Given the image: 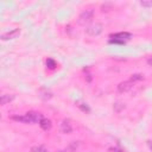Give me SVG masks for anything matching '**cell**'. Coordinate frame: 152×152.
I'll list each match as a JSON object with an SVG mask.
<instances>
[{
	"label": "cell",
	"mask_w": 152,
	"mask_h": 152,
	"mask_svg": "<svg viewBox=\"0 0 152 152\" xmlns=\"http://www.w3.org/2000/svg\"><path fill=\"white\" fill-rule=\"evenodd\" d=\"M12 119L20 121L23 124H36V122L39 124L44 119V116L39 112H27L24 115H14V116H12Z\"/></svg>",
	"instance_id": "1"
},
{
	"label": "cell",
	"mask_w": 152,
	"mask_h": 152,
	"mask_svg": "<svg viewBox=\"0 0 152 152\" xmlns=\"http://www.w3.org/2000/svg\"><path fill=\"white\" fill-rule=\"evenodd\" d=\"M94 18V11L91 8H88L86 11H83L80 15H78V19H77V23L81 25V26H86L88 25Z\"/></svg>",
	"instance_id": "2"
},
{
	"label": "cell",
	"mask_w": 152,
	"mask_h": 152,
	"mask_svg": "<svg viewBox=\"0 0 152 152\" xmlns=\"http://www.w3.org/2000/svg\"><path fill=\"white\" fill-rule=\"evenodd\" d=\"M131 37H132V34L128 33V32H119V33L112 34L109 42L110 43H115V44H124L127 40H129Z\"/></svg>",
	"instance_id": "3"
},
{
	"label": "cell",
	"mask_w": 152,
	"mask_h": 152,
	"mask_svg": "<svg viewBox=\"0 0 152 152\" xmlns=\"http://www.w3.org/2000/svg\"><path fill=\"white\" fill-rule=\"evenodd\" d=\"M102 31H103V25L100 24V23L91 24V25H89V26L86 28V33H87L88 36H91V37L99 36Z\"/></svg>",
	"instance_id": "4"
},
{
	"label": "cell",
	"mask_w": 152,
	"mask_h": 152,
	"mask_svg": "<svg viewBox=\"0 0 152 152\" xmlns=\"http://www.w3.org/2000/svg\"><path fill=\"white\" fill-rule=\"evenodd\" d=\"M132 88H133V82L132 81H124V82L118 84V91L121 93V94L129 91Z\"/></svg>",
	"instance_id": "5"
},
{
	"label": "cell",
	"mask_w": 152,
	"mask_h": 152,
	"mask_svg": "<svg viewBox=\"0 0 152 152\" xmlns=\"http://www.w3.org/2000/svg\"><path fill=\"white\" fill-rule=\"evenodd\" d=\"M19 34H20V28H14V30H12V31H10V32L4 33V34L1 36V39H2V40L14 39V38H17Z\"/></svg>",
	"instance_id": "6"
},
{
	"label": "cell",
	"mask_w": 152,
	"mask_h": 152,
	"mask_svg": "<svg viewBox=\"0 0 152 152\" xmlns=\"http://www.w3.org/2000/svg\"><path fill=\"white\" fill-rule=\"evenodd\" d=\"M61 132L64 133V134H69V133L72 132V125H71L70 120L65 119V120L62 121V124H61Z\"/></svg>",
	"instance_id": "7"
},
{
	"label": "cell",
	"mask_w": 152,
	"mask_h": 152,
	"mask_svg": "<svg viewBox=\"0 0 152 152\" xmlns=\"http://www.w3.org/2000/svg\"><path fill=\"white\" fill-rule=\"evenodd\" d=\"M39 126H40V128H42L43 131L48 132V131H50V129H51V127H52V124H51V121H50L49 119L44 118V119H43V120L39 122Z\"/></svg>",
	"instance_id": "8"
},
{
	"label": "cell",
	"mask_w": 152,
	"mask_h": 152,
	"mask_svg": "<svg viewBox=\"0 0 152 152\" xmlns=\"http://www.w3.org/2000/svg\"><path fill=\"white\" fill-rule=\"evenodd\" d=\"M15 99V95H10V94H4V95H1V104L4 106V104H7L8 102H11V101H13Z\"/></svg>",
	"instance_id": "9"
},
{
	"label": "cell",
	"mask_w": 152,
	"mask_h": 152,
	"mask_svg": "<svg viewBox=\"0 0 152 152\" xmlns=\"http://www.w3.org/2000/svg\"><path fill=\"white\" fill-rule=\"evenodd\" d=\"M30 152H48V147L44 145H34L31 147Z\"/></svg>",
	"instance_id": "10"
},
{
	"label": "cell",
	"mask_w": 152,
	"mask_h": 152,
	"mask_svg": "<svg viewBox=\"0 0 152 152\" xmlns=\"http://www.w3.org/2000/svg\"><path fill=\"white\" fill-rule=\"evenodd\" d=\"M46 66H48L49 69L53 70V69H56L57 63H56V61H55V59H52V58H48V59H46Z\"/></svg>",
	"instance_id": "11"
},
{
	"label": "cell",
	"mask_w": 152,
	"mask_h": 152,
	"mask_svg": "<svg viewBox=\"0 0 152 152\" xmlns=\"http://www.w3.org/2000/svg\"><path fill=\"white\" fill-rule=\"evenodd\" d=\"M124 108H125V103H122V102H115L114 106H113V109H114V112H116V113H120Z\"/></svg>",
	"instance_id": "12"
},
{
	"label": "cell",
	"mask_w": 152,
	"mask_h": 152,
	"mask_svg": "<svg viewBox=\"0 0 152 152\" xmlns=\"http://www.w3.org/2000/svg\"><path fill=\"white\" fill-rule=\"evenodd\" d=\"M141 80H144V76L141 74H133L131 76V78H129V81H132L133 83L137 82V81H141Z\"/></svg>",
	"instance_id": "13"
},
{
	"label": "cell",
	"mask_w": 152,
	"mask_h": 152,
	"mask_svg": "<svg viewBox=\"0 0 152 152\" xmlns=\"http://www.w3.org/2000/svg\"><path fill=\"white\" fill-rule=\"evenodd\" d=\"M108 151H109V152H125V150H124V148H121V147H119V146L110 147Z\"/></svg>",
	"instance_id": "14"
},
{
	"label": "cell",
	"mask_w": 152,
	"mask_h": 152,
	"mask_svg": "<svg viewBox=\"0 0 152 152\" xmlns=\"http://www.w3.org/2000/svg\"><path fill=\"white\" fill-rule=\"evenodd\" d=\"M140 5L142 7H152V1H145V0H142L140 2Z\"/></svg>",
	"instance_id": "15"
},
{
	"label": "cell",
	"mask_w": 152,
	"mask_h": 152,
	"mask_svg": "<svg viewBox=\"0 0 152 152\" xmlns=\"http://www.w3.org/2000/svg\"><path fill=\"white\" fill-rule=\"evenodd\" d=\"M147 146H148L150 150L152 151V140H147Z\"/></svg>",
	"instance_id": "16"
},
{
	"label": "cell",
	"mask_w": 152,
	"mask_h": 152,
	"mask_svg": "<svg viewBox=\"0 0 152 152\" xmlns=\"http://www.w3.org/2000/svg\"><path fill=\"white\" fill-rule=\"evenodd\" d=\"M59 152H63V151H59Z\"/></svg>",
	"instance_id": "17"
}]
</instances>
